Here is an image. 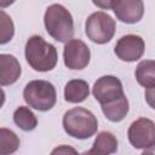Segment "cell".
Wrapping results in <instances>:
<instances>
[{
	"mask_svg": "<svg viewBox=\"0 0 155 155\" xmlns=\"http://www.w3.org/2000/svg\"><path fill=\"white\" fill-rule=\"evenodd\" d=\"M24 52L28 64L36 71H50L57 64L56 47L39 35H33L27 40Z\"/></svg>",
	"mask_w": 155,
	"mask_h": 155,
	"instance_id": "1",
	"label": "cell"
},
{
	"mask_svg": "<svg viewBox=\"0 0 155 155\" xmlns=\"http://www.w3.org/2000/svg\"><path fill=\"white\" fill-rule=\"evenodd\" d=\"M46 31L58 42H68L74 36V21L70 12L59 4L46 8L44 16Z\"/></svg>",
	"mask_w": 155,
	"mask_h": 155,
	"instance_id": "2",
	"label": "cell"
},
{
	"mask_svg": "<svg viewBox=\"0 0 155 155\" xmlns=\"http://www.w3.org/2000/svg\"><path fill=\"white\" fill-rule=\"evenodd\" d=\"M62 124L68 136L78 139L92 137L98 128V121L94 114L82 107H75L65 111Z\"/></svg>",
	"mask_w": 155,
	"mask_h": 155,
	"instance_id": "3",
	"label": "cell"
},
{
	"mask_svg": "<svg viewBox=\"0 0 155 155\" xmlns=\"http://www.w3.org/2000/svg\"><path fill=\"white\" fill-rule=\"evenodd\" d=\"M23 98L29 107L40 111H47L54 107L57 93L51 82L45 80H33L25 85Z\"/></svg>",
	"mask_w": 155,
	"mask_h": 155,
	"instance_id": "4",
	"label": "cell"
},
{
	"mask_svg": "<svg viewBox=\"0 0 155 155\" xmlns=\"http://www.w3.org/2000/svg\"><path fill=\"white\" fill-rule=\"evenodd\" d=\"M115 21L108 13L102 11L88 16L85 23V33L87 38L98 45L109 42L115 34Z\"/></svg>",
	"mask_w": 155,
	"mask_h": 155,
	"instance_id": "5",
	"label": "cell"
},
{
	"mask_svg": "<svg viewBox=\"0 0 155 155\" xmlns=\"http://www.w3.org/2000/svg\"><path fill=\"white\" fill-rule=\"evenodd\" d=\"M128 140L136 149H149L155 147V122L147 117L133 121L127 131Z\"/></svg>",
	"mask_w": 155,
	"mask_h": 155,
	"instance_id": "6",
	"label": "cell"
},
{
	"mask_svg": "<svg viewBox=\"0 0 155 155\" xmlns=\"http://www.w3.org/2000/svg\"><path fill=\"white\" fill-rule=\"evenodd\" d=\"M63 58L67 68L73 70H81L88 65L91 52L84 41L80 39H71L65 42Z\"/></svg>",
	"mask_w": 155,
	"mask_h": 155,
	"instance_id": "7",
	"label": "cell"
},
{
	"mask_svg": "<svg viewBox=\"0 0 155 155\" xmlns=\"http://www.w3.org/2000/svg\"><path fill=\"white\" fill-rule=\"evenodd\" d=\"M92 94L99 104L110 103L124 94L122 84L116 76L104 75L94 82Z\"/></svg>",
	"mask_w": 155,
	"mask_h": 155,
	"instance_id": "8",
	"label": "cell"
},
{
	"mask_svg": "<svg viewBox=\"0 0 155 155\" xmlns=\"http://www.w3.org/2000/svg\"><path fill=\"white\" fill-rule=\"evenodd\" d=\"M145 50L144 40L134 34L121 36L114 48L115 54L124 62H136L142 58Z\"/></svg>",
	"mask_w": 155,
	"mask_h": 155,
	"instance_id": "9",
	"label": "cell"
},
{
	"mask_svg": "<svg viewBox=\"0 0 155 155\" xmlns=\"http://www.w3.org/2000/svg\"><path fill=\"white\" fill-rule=\"evenodd\" d=\"M113 11L117 19L127 24L139 22L144 15L143 0H115Z\"/></svg>",
	"mask_w": 155,
	"mask_h": 155,
	"instance_id": "10",
	"label": "cell"
},
{
	"mask_svg": "<svg viewBox=\"0 0 155 155\" xmlns=\"http://www.w3.org/2000/svg\"><path fill=\"white\" fill-rule=\"evenodd\" d=\"M21 65L12 54H0V84L8 86L15 84L21 76Z\"/></svg>",
	"mask_w": 155,
	"mask_h": 155,
	"instance_id": "11",
	"label": "cell"
},
{
	"mask_svg": "<svg viewBox=\"0 0 155 155\" xmlns=\"http://www.w3.org/2000/svg\"><path fill=\"white\" fill-rule=\"evenodd\" d=\"M116 150H117L116 137L111 132L103 131L97 136L92 148L88 151H86V154H88V155H108V154L116 153Z\"/></svg>",
	"mask_w": 155,
	"mask_h": 155,
	"instance_id": "12",
	"label": "cell"
},
{
	"mask_svg": "<svg viewBox=\"0 0 155 155\" xmlns=\"http://www.w3.org/2000/svg\"><path fill=\"white\" fill-rule=\"evenodd\" d=\"M101 107H102V111L105 115V117L111 122H119L124 120L130 109L128 101L125 94H122L121 97H119L117 99L110 103L101 104Z\"/></svg>",
	"mask_w": 155,
	"mask_h": 155,
	"instance_id": "13",
	"label": "cell"
},
{
	"mask_svg": "<svg viewBox=\"0 0 155 155\" xmlns=\"http://www.w3.org/2000/svg\"><path fill=\"white\" fill-rule=\"evenodd\" d=\"M88 94L90 88L85 80H70L64 87V99L69 103H81L88 97Z\"/></svg>",
	"mask_w": 155,
	"mask_h": 155,
	"instance_id": "14",
	"label": "cell"
},
{
	"mask_svg": "<svg viewBox=\"0 0 155 155\" xmlns=\"http://www.w3.org/2000/svg\"><path fill=\"white\" fill-rule=\"evenodd\" d=\"M136 80L143 87L155 86V61L144 59L136 68Z\"/></svg>",
	"mask_w": 155,
	"mask_h": 155,
	"instance_id": "15",
	"label": "cell"
},
{
	"mask_svg": "<svg viewBox=\"0 0 155 155\" xmlns=\"http://www.w3.org/2000/svg\"><path fill=\"white\" fill-rule=\"evenodd\" d=\"M13 121L21 130L25 132L33 131L38 126V119L28 107L17 108L13 113Z\"/></svg>",
	"mask_w": 155,
	"mask_h": 155,
	"instance_id": "16",
	"label": "cell"
},
{
	"mask_svg": "<svg viewBox=\"0 0 155 155\" xmlns=\"http://www.w3.org/2000/svg\"><path fill=\"white\" fill-rule=\"evenodd\" d=\"M19 147V138L15 132L5 127L0 128V154L7 155L15 153Z\"/></svg>",
	"mask_w": 155,
	"mask_h": 155,
	"instance_id": "17",
	"label": "cell"
},
{
	"mask_svg": "<svg viewBox=\"0 0 155 155\" xmlns=\"http://www.w3.org/2000/svg\"><path fill=\"white\" fill-rule=\"evenodd\" d=\"M0 16H1V39H0V44L4 45L13 38L15 27H13V22L11 19V17H8L2 10L0 12Z\"/></svg>",
	"mask_w": 155,
	"mask_h": 155,
	"instance_id": "18",
	"label": "cell"
},
{
	"mask_svg": "<svg viewBox=\"0 0 155 155\" xmlns=\"http://www.w3.org/2000/svg\"><path fill=\"white\" fill-rule=\"evenodd\" d=\"M145 101L150 108L155 109V86L148 87L145 90Z\"/></svg>",
	"mask_w": 155,
	"mask_h": 155,
	"instance_id": "19",
	"label": "cell"
},
{
	"mask_svg": "<svg viewBox=\"0 0 155 155\" xmlns=\"http://www.w3.org/2000/svg\"><path fill=\"white\" fill-rule=\"evenodd\" d=\"M114 1L115 0H92V2L99 7V8H103V10H109V8H113V5H114Z\"/></svg>",
	"mask_w": 155,
	"mask_h": 155,
	"instance_id": "20",
	"label": "cell"
},
{
	"mask_svg": "<svg viewBox=\"0 0 155 155\" xmlns=\"http://www.w3.org/2000/svg\"><path fill=\"white\" fill-rule=\"evenodd\" d=\"M62 154V153H73V154H75L76 153V150L75 149H73V148H69V147H65V145H62L61 148H57V149H54L53 151H52V154Z\"/></svg>",
	"mask_w": 155,
	"mask_h": 155,
	"instance_id": "21",
	"label": "cell"
},
{
	"mask_svg": "<svg viewBox=\"0 0 155 155\" xmlns=\"http://www.w3.org/2000/svg\"><path fill=\"white\" fill-rule=\"evenodd\" d=\"M16 0H0V6L4 8V7H7L10 5H12Z\"/></svg>",
	"mask_w": 155,
	"mask_h": 155,
	"instance_id": "22",
	"label": "cell"
}]
</instances>
